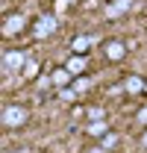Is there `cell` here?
<instances>
[{"mask_svg":"<svg viewBox=\"0 0 147 153\" xmlns=\"http://www.w3.org/2000/svg\"><path fill=\"white\" fill-rule=\"evenodd\" d=\"M27 118H30V112H27L21 103H9V106H3V112H0V124H3L6 130H15V127H24V124H27Z\"/></svg>","mask_w":147,"mask_h":153,"instance_id":"6da1fadb","label":"cell"},{"mask_svg":"<svg viewBox=\"0 0 147 153\" xmlns=\"http://www.w3.org/2000/svg\"><path fill=\"white\" fill-rule=\"evenodd\" d=\"M27 62H30V59H27L24 50H6V53H3V71H6V74H12V71H24Z\"/></svg>","mask_w":147,"mask_h":153,"instance_id":"7a4b0ae2","label":"cell"},{"mask_svg":"<svg viewBox=\"0 0 147 153\" xmlns=\"http://www.w3.org/2000/svg\"><path fill=\"white\" fill-rule=\"evenodd\" d=\"M53 30H56V15H53V12H47V15H38V18H36V27H33L36 38H47Z\"/></svg>","mask_w":147,"mask_h":153,"instance_id":"3957f363","label":"cell"},{"mask_svg":"<svg viewBox=\"0 0 147 153\" xmlns=\"http://www.w3.org/2000/svg\"><path fill=\"white\" fill-rule=\"evenodd\" d=\"M24 27H27L24 15H6L3 18V36H18Z\"/></svg>","mask_w":147,"mask_h":153,"instance_id":"277c9868","label":"cell"},{"mask_svg":"<svg viewBox=\"0 0 147 153\" xmlns=\"http://www.w3.org/2000/svg\"><path fill=\"white\" fill-rule=\"evenodd\" d=\"M129 6H132V0H109V6H106V18H121L124 12H129Z\"/></svg>","mask_w":147,"mask_h":153,"instance_id":"5b68a950","label":"cell"},{"mask_svg":"<svg viewBox=\"0 0 147 153\" xmlns=\"http://www.w3.org/2000/svg\"><path fill=\"white\" fill-rule=\"evenodd\" d=\"M106 59H112V62H121V59L127 56V44L124 41H106Z\"/></svg>","mask_w":147,"mask_h":153,"instance_id":"8992f818","label":"cell"},{"mask_svg":"<svg viewBox=\"0 0 147 153\" xmlns=\"http://www.w3.org/2000/svg\"><path fill=\"white\" fill-rule=\"evenodd\" d=\"M85 65H88V62H85V56H82V53H71V56H68V62H65V68H68L74 76H82Z\"/></svg>","mask_w":147,"mask_h":153,"instance_id":"52a82bcc","label":"cell"},{"mask_svg":"<svg viewBox=\"0 0 147 153\" xmlns=\"http://www.w3.org/2000/svg\"><path fill=\"white\" fill-rule=\"evenodd\" d=\"M50 76H53V85H56V88H68V82H74V74L65 68V65H62V68H56Z\"/></svg>","mask_w":147,"mask_h":153,"instance_id":"ba28073f","label":"cell"},{"mask_svg":"<svg viewBox=\"0 0 147 153\" xmlns=\"http://www.w3.org/2000/svg\"><path fill=\"white\" fill-rule=\"evenodd\" d=\"M124 88H127V94H138V91H144V79L141 76H127Z\"/></svg>","mask_w":147,"mask_h":153,"instance_id":"9c48e42d","label":"cell"},{"mask_svg":"<svg viewBox=\"0 0 147 153\" xmlns=\"http://www.w3.org/2000/svg\"><path fill=\"white\" fill-rule=\"evenodd\" d=\"M88 47H91V36H76L71 44V53H85Z\"/></svg>","mask_w":147,"mask_h":153,"instance_id":"30bf717a","label":"cell"},{"mask_svg":"<svg viewBox=\"0 0 147 153\" xmlns=\"http://www.w3.org/2000/svg\"><path fill=\"white\" fill-rule=\"evenodd\" d=\"M106 133H109V124H106V121H91V124H88V135H100V138H103Z\"/></svg>","mask_w":147,"mask_h":153,"instance_id":"8fae6325","label":"cell"},{"mask_svg":"<svg viewBox=\"0 0 147 153\" xmlns=\"http://www.w3.org/2000/svg\"><path fill=\"white\" fill-rule=\"evenodd\" d=\"M71 88L76 91V94H85V91L91 88V79H88V76H74V85H71Z\"/></svg>","mask_w":147,"mask_h":153,"instance_id":"7c38bea8","label":"cell"},{"mask_svg":"<svg viewBox=\"0 0 147 153\" xmlns=\"http://www.w3.org/2000/svg\"><path fill=\"white\" fill-rule=\"evenodd\" d=\"M59 100H65V103H74V100H76V91H74V88H59Z\"/></svg>","mask_w":147,"mask_h":153,"instance_id":"4fadbf2b","label":"cell"},{"mask_svg":"<svg viewBox=\"0 0 147 153\" xmlns=\"http://www.w3.org/2000/svg\"><path fill=\"white\" fill-rule=\"evenodd\" d=\"M103 106H88V121H103Z\"/></svg>","mask_w":147,"mask_h":153,"instance_id":"5bb4252c","label":"cell"},{"mask_svg":"<svg viewBox=\"0 0 147 153\" xmlns=\"http://www.w3.org/2000/svg\"><path fill=\"white\" fill-rule=\"evenodd\" d=\"M115 141H118V135H115V133H106V135H103V141H100V147H112Z\"/></svg>","mask_w":147,"mask_h":153,"instance_id":"9a60e30c","label":"cell"},{"mask_svg":"<svg viewBox=\"0 0 147 153\" xmlns=\"http://www.w3.org/2000/svg\"><path fill=\"white\" fill-rule=\"evenodd\" d=\"M38 88H41V91H44V88H50V85H53V76H38V82H36Z\"/></svg>","mask_w":147,"mask_h":153,"instance_id":"2e32d148","label":"cell"},{"mask_svg":"<svg viewBox=\"0 0 147 153\" xmlns=\"http://www.w3.org/2000/svg\"><path fill=\"white\" fill-rule=\"evenodd\" d=\"M36 71H38V65H36V62H27V68H24V74H27V76H33Z\"/></svg>","mask_w":147,"mask_h":153,"instance_id":"e0dca14e","label":"cell"},{"mask_svg":"<svg viewBox=\"0 0 147 153\" xmlns=\"http://www.w3.org/2000/svg\"><path fill=\"white\" fill-rule=\"evenodd\" d=\"M135 121H138V124H147V106H144V109H138V118H135Z\"/></svg>","mask_w":147,"mask_h":153,"instance_id":"ac0fdd59","label":"cell"},{"mask_svg":"<svg viewBox=\"0 0 147 153\" xmlns=\"http://www.w3.org/2000/svg\"><path fill=\"white\" fill-rule=\"evenodd\" d=\"M141 147H147V133H144V135H141Z\"/></svg>","mask_w":147,"mask_h":153,"instance_id":"d6986e66","label":"cell"},{"mask_svg":"<svg viewBox=\"0 0 147 153\" xmlns=\"http://www.w3.org/2000/svg\"><path fill=\"white\" fill-rule=\"evenodd\" d=\"M18 153H24V150H18Z\"/></svg>","mask_w":147,"mask_h":153,"instance_id":"ffe728a7","label":"cell"}]
</instances>
